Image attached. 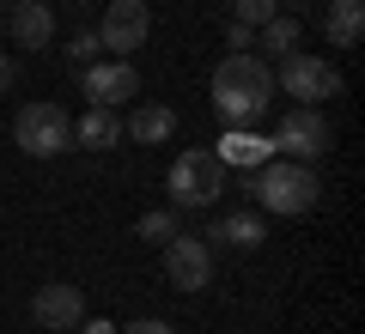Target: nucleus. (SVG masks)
<instances>
[{"mask_svg": "<svg viewBox=\"0 0 365 334\" xmlns=\"http://www.w3.org/2000/svg\"><path fill=\"white\" fill-rule=\"evenodd\" d=\"M225 49H232V55H250V49H256V31L237 25V19H225Z\"/></svg>", "mask_w": 365, "mask_h": 334, "instance_id": "nucleus-21", "label": "nucleus"}, {"mask_svg": "<svg viewBox=\"0 0 365 334\" xmlns=\"http://www.w3.org/2000/svg\"><path fill=\"white\" fill-rule=\"evenodd\" d=\"M274 85H287V98H299V103H323V98H341V67L323 61V55L287 49V55H280V79H274Z\"/></svg>", "mask_w": 365, "mask_h": 334, "instance_id": "nucleus-6", "label": "nucleus"}, {"mask_svg": "<svg viewBox=\"0 0 365 334\" xmlns=\"http://www.w3.org/2000/svg\"><path fill=\"white\" fill-rule=\"evenodd\" d=\"M274 103V67L262 55H225L213 67V110H220L225 128H250V122L268 116Z\"/></svg>", "mask_w": 365, "mask_h": 334, "instance_id": "nucleus-1", "label": "nucleus"}, {"mask_svg": "<svg viewBox=\"0 0 365 334\" xmlns=\"http://www.w3.org/2000/svg\"><path fill=\"white\" fill-rule=\"evenodd\" d=\"M116 334H177L165 316H140V322H128V328H116Z\"/></svg>", "mask_w": 365, "mask_h": 334, "instance_id": "nucleus-22", "label": "nucleus"}, {"mask_svg": "<svg viewBox=\"0 0 365 334\" xmlns=\"http://www.w3.org/2000/svg\"><path fill=\"white\" fill-rule=\"evenodd\" d=\"M207 244L250 256V249H262V244H268V219H262V213H220V219L207 225Z\"/></svg>", "mask_w": 365, "mask_h": 334, "instance_id": "nucleus-11", "label": "nucleus"}, {"mask_svg": "<svg viewBox=\"0 0 365 334\" xmlns=\"http://www.w3.org/2000/svg\"><path fill=\"white\" fill-rule=\"evenodd\" d=\"M165 189H170V207H177V213H201V207H213L225 194V165L213 152H182L177 165H170Z\"/></svg>", "mask_w": 365, "mask_h": 334, "instance_id": "nucleus-4", "label": "nucleus"}, {"mask_svg": "<svg viewBox=\"0 0 365 334\" xmlns=\"http://www.w3.org/2000/svg\"><path fill=\"white\" fill-rule=\"evenodd\" d=\"M13 140H19V152H31V158H61V152H73V116H67L61 103H25L13 116Z\"/></svg>", "mask_w": 365, "mask_h": 334, "instance_id": "nucleus-3", "label": "nucleus"}, {"mask_svg": "<svg viewBox=\"0 0 365 334\" xmlns=\"http://www.w3.org/2000/svg\"><path fill=\"white\" fill-rule=\"evenodd\" d=\"M98 55H104V43H98V31H73V43H67V61H73V67H91Z\"/></svg>", "mask_w": 365, "mask_h": 334, "instance_id": "nucleus-20", "label": "nucleus"}, {"mask_svg": "<svg viewBox=\"0 0 365 334\" xmlns=\"http://www.w3.org/2000/svg\"><path fill=\"white\" fill-rule=\"evenodd\" d=\"M31 316H37V328H49V334H73L79 322H86V292L67 286V280H49V286L31 292Z\"/></svg>", "mask_w": 365, "mask_h": 334, "instance_id": "nucleus-9", "label": "nucleus"}, {"mask_svg": "<svg viewBox=\"0 0 365 334\" xmlns=\"http://www.w3.org/2000/svg\"><path fill=\"white\" fill-rule=\"evenodd\" d=\"M79 85H86L91 103H104V110H122L128 98H140L134 61H91V67H79Z\"/></svg>", "mask_w": 365, "mask_h": 334, "instance_id": "nucleus-10", "label": "nucleus"}, {"mask_svg": "<svg viewBox=\"0 0 365 334\" xmlns=\"http://www.w3.org/2000/svg\"><path fill=\"white\" fill-rule=\"evenodd\" d=\"M359 31H365V6H359V0H329V13H323L329 49H353V43H359Z\"/></svg>", "mask_w": 365, "mask_h": 334, "instance_id": "nucleus-15", "label": "nucleus"}, {"mask_svg": "<svg viewBox=\"0 0 365 334\" xmlns=\"http://www.w3.org/2000/svg\"><path fill=\"white\" fill-rule=\"evenodd\" d=\"M177 231H182V213H177V207H153V213L134 219V237H140V244H170Z\"/></svg>", "mask_w": 365, "mask_h": 334, "instance_id": "nucleus-18", "label": "nucleus"}, {"mask_svg": "<svg viewBox=\"0 0 365 334\" xmlns=\"http://www.w3.org/2000/svg\"><path fill=\"white\" fill-rule=\"evenodd\" d=\"M146 37H153V6H146V0H110L104 25H98V43H104L116 61H128L134 49H146Z\"/></svg>", "mask_w": 365, "mask_h": 334, "instance_id": "nucleus-7", "label": "nucleus"}, {"mask_svg": "<svg viewBox=\"0 0 365 334\" xmlns=\"http://www.w3.org/2000/svg\"><path fill=\"white\" fill-rule=\"evenodd\" d=\"M165 280L177 286V292H207V280H213V244H207V237L177 231L165 244Z\"/></svg>", "mask_w": 365, "mask_h": 334, "instance_id": "nucleus-8", "label": "nucleus"}, {"mask_svg": "<svg viewBox=\"0 0 365 334\" xmlns=\"http://www.w3.org/2000/svg\"><path fill=\"white\" fill-rule=\"evenodd\" d=\"M13 79H19V61H13V55H0V91L13 85Z\"/></svg>", "mask_w": 365, "mask_h": 334, "instance_id": "nucleus-23", "label": "nucleus"}, {"mask_svg": "<svg viewBox=\"0 0 365 334\" xmlns=\"http://www.w3.org/2000/svg\"><path fill=\"white\" fill-rule=\"evenodd\" d=\"M73 146H86V152H110V146H122V116L104 110V103H91L86 116L73 122Z\"/></svg>", "mask_w": 365, "mask_h": 334, "instance_id": "nucleus-14", "label": "nucleus"}, {"mask_svg": "<svg viewBox=\"0 0 365 334\" xmlns=\"http://www.w3.org/2000/svg\"><path fill=\"white\" fill-rule=\"evenodd\" d=\"M213 158H220V165H244V170H256V165H268V158H274V146L256 140L250 128H225V140H220V152H213Z\"/></svg>", "mask_w": 365, "mask_h": 334, "instance_id": "nucleus-16", "label": "nucleus"}, {"mask_svg": "<svg viewBox=\"0 0 365 334\" xmlns=\"http://www.w3.org/2000/svg\"><path fill=\"white\" fill-rule=\"evenodd\" d=\"M6 25H13V43H19V49H49V37H55V13L43 6V0H13Z\"/></svg>", "mask_w": 365, "mask_h": 334, "instance_id": "nucleus-12", "label": "nucleus"}, {"mask_svg": "<svg viewBox=\"0 0 365 334\" xmlns=\"http://www.w3.org/2000/svg\"><path fill=\"white\" fill-rule=\"evenodd\" d=\"M86 334H116V322H86Z\"/></svg>", "mask_w": 365, "mask_h": 334, "instance_id": "nucleus-24", "label": "nucleus"}, {"mask_svg": "<svg viewBox=\"0 0 365 334\" xmlns=\"http://www.w3.org/2000/svg\"><path fill=\"white\" fill-rule=\"evenodd\" d=\"M299 31H304V25H299V13H287V6H280L268 25H256V43H262L268 55H287V49H299Z\"/></svg>", "mask_w": 365, "mask_h": 334, "instance_id": "nucleus-17", "label": "nucleus"}, {"mask_svg": "<svg viewBox=\"0 0 365 334\" xmlns=\"http://www.w3.org/2000/svg\"><path fill=\"white\" fill-rule=\"evenodd\" d=\"M274 158H299V165H317L329 152V116L317 103H292L287 116L274 122Z\"/></svg>", "mask_w": 365, "mask_h": 334, "instance_id": "nucleus-5", "label": "nucleus"}, {"mask_svg": "<svg viewBox=\"0 0 365 334\" xmlns=\"http://www.w3.org/2000/svg\"><path fill=\"white\" fill-rule=\"evenodd\" d=\"M79 6H86V0H79Z\"/></svg>", "mask_w": 365, "mask_h": 334, "instance_id": "nucleus-25", "label": "nucleus"}, {"mask_svg": "<svg viewBox=\"0 0 365 334\" xmlns=\"http://www.w3.org/2000/svg\"><path fill=\"white\" fill-rule=\"evenodd\" d=\"M274 13H280V0H232V19H237V25H250V31L268 25Z\"/></svg>", "mask_w": 365, "mask_h": 334, "instance_id": "nucleus-19", "label": "nucleus"}, {"mask_svg": "<svg viewBox=\"0 0 365 334\" xmlns=\"http://www.w3.org/2000/svg\"><path fill=\"white\" fill-rule=\"evenodd\" d=\"M244 189L256 194L262 213H280V219H299L317 207V194H323V177H317V165H299V158H268V165H256L244 177Z\"/></svg>", "mask_w": 365, "mask_h": 334, "instance_id": "nucleus-2", "label": "nucleus"}, {"mask_svg": "<svg viewBox=\"0 0 365 334\" xmlns=\"http://www.w3.org/2000/svg\"><path fill=\"white\" fill-rule=\"evenodd\" d=\"M122 140H134V146H165V140H177V110H165V103H140V110L122 122Z\"/></svg>", "mask_w": 365, "mask_h": 334, "instance_id": "nucleus-13", "label": "nucleus"}]
</instances>
